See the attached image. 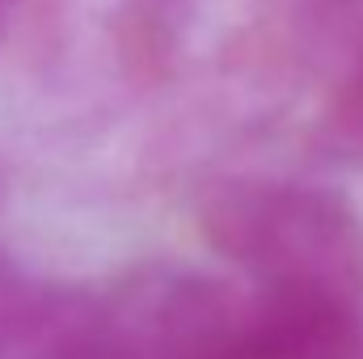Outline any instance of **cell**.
I'll use <instances>...</instances> for the list:
<instances>
[{
  "label": "cell",
  "instance_id": "cell-5",
  "mask_svg": "<svg viewBox=\"0 0 363 359\" xmlns=\"http://www.w3.org/2000/svg\"><path fill=\"white\" fill-rule=\"evenodd\" d=\"M4 17H9V0H0V30H4Z\"/></svg>",
  "mask_w": 363,
  "mask_h": 359
},
{
  "label": "cell",
  "instance_id": "cell-2",
  "mask_svg": "<svg viewBox=\"0 0 363 359\" xmlns=\"http://www.w3.org/2000/svg\"><path fill=\"white\" fill-rule=\"evenodd\" d=\"M355 347V304L321 292L258 287L254 296H233L207 359H351Z\"/></svg>",
  "mask_w": 363,
  "mask_h": 359
},
{
  "label": "cell",
  "instance_id": "cell-1",
  "mask_svg": "<svg viewBox=\"0 0 363 359\" xmlns=\"http://www.w3.org/2000/svg\"><path fill=\"white\" fill-rule=\"evenodd\" d=\"M203 237L258 287L321 292L342 304L363 300V220L321 186L237 182L207 199Z\"/></svg>",
  "mask_w": 363,
  "mask_h": 359
},
{
  "label": "cell",
  "instance_id": "cell-3",
  "mask_svg": "<svg viewBox=\"0 0 363 359\" xmlns=\"http://www.w3.org/2000/svg\"><path fill=\"white\" fill-rule=\"evenodd\" d=\"M325 140L342 161L363 170V60L342 64L334 101L325 110Z\"/></svg>",
  "mask_w": 363,
  "mask_h": 359
},
{
  "label": "cell",
  "instance_id": "cell-6",
  "mask_svg": "<svg viewBox=\"0 0 363 359\" xmlns=\"http://www.w3.org/2000/svg\"><path fill=\"white\" fill-rule=\"evenodd\" d=\"M351 359H363V334H359V347H355V355Z\"/></svg>",
  "mask_w": 363,
  "mask_h": 359
},
{
  "label": "cell",
  "instance_id": "cell-4",
  "mask_svg": "<svg viewBox=\"0 0 363 359\" xmlns=\"http://www.w3.org/2000/svg\"><path fill=\"white\" fill-rule=\"evenodd\" d=\"M317 21L325 47L342 64L363 60V0H317Z\"/></svg>",
  "mask_w": 363,
  "mask_h": 359
}]
</instances>
